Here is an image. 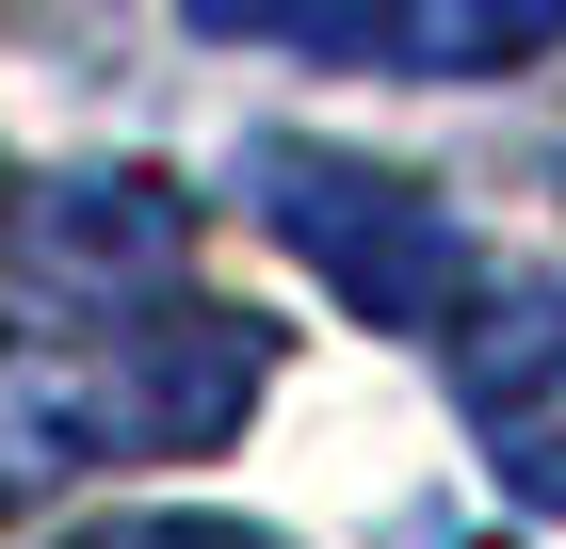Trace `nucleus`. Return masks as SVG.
I'll return each instance as SVG.
<instances>
[{"mask_svg": "<svg viewBox=\"0 0 566 549\" xmlns=\"http://www.w3.org/2000/svg\"><path fill=\"white\" fill-rule=\"evenodd\" d=\"M260 211H275L292 258H324V292H340L356 324H389V339L470 324V226L437 211L421 178L340 162V146H275V162H260Z\"/></svg>", "mask_w": 566, "mask_h": 549, "instance_id": "f257e3e1", "label": "nucleus"}, {"mask_svg": "<svg viewBox=\"0 0 566 549\" xmlns=\"http://www.w3.org/2000/svg\"><path fill=\"white\" fill-rule=\"evenodd\" d=\"M453 404L534 517H566V292H502L453 324Z\"/></svg>", "mask_w": 566, "mask_h": 549, "instance_id": "f03ea898", "label": "nucleus"}, {"mask_svg": "<svg viewBox=\"0 0 566 549\" xmlns=\"http://www.w3.org/2000/svg\"><path fill=\"white\" fill-rule=\"evenodd\" d=\"M17 243H33L49 292H97V307H163L178 258H195V211H178L163 178L97 162V178H49L33 211H17Z\"/></svg>", "mask_w": 566, "mask_h": 549, "instance_id": "7ed1b4c3", "label": "nucleus"}, {"mask_svg": "<svg viewBox=\"0 0 566 549\" xmlns=\"http://www.w3.org/2000/svg\"><path fill=\"white\" fill-rule=\"evenodd\" d=\"M178 17L243 49H307V65H405V0H178Z\"/></svg>", "mask_w": 566, "mask_h": 549, "instance_id": "20e7f679", "label": "nucleus"}, {"mask_svg": "<svg viewBox=\"0 0 566 549\" xmlns=\"http://www.w3.org/2000/svg\"><path fill=\"white\" fill-rule=\"evenodd\" d=\"M534 49H566V0H405V65L421 82H502Z\"/></svg>", "mask_w": 566, "mask_h": 549, "instance_id": "39448f33", "label": "nucleus"}, {"mask_svg": "<svg viewBox=\"0 0 566 549\" xmlns=\"http://www.w3.org/2000/svg\"><path fill=\"white\" fill-rule=\"evenodd\" d=\"M82 549H275V534H243V517H97Z\"/></svg>", "mask_w": 566, "mask_h": 549, "instance_id": "423d86ee", "label": "nucleus"}]
</instances>
